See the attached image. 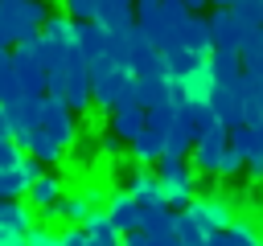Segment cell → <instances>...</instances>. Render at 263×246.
Instances as JSON below:
<instances>
[{"label":"cell","instance_id":"obj_15","mask_svg":"<svg viewBox=\"0 0 263 246\" xmlns=\"http://www.w3.org/2000/svg\"><path fill=\"white\" fill-rule=\"evenodd\" d=\"M62 193H66L62 176H49V172H41V176H37V180L25 189V205H29V209H45V213H49V209L58 205V197H62Z\"/></svg>","mask_w":263,"mask_h":246},{"label":"cell","instance_id":"obj_7","mask_svg":"<svg viewBox=\"0 0 263 246\" xmlns=\"http://www.w3.org/2000/svg\"><path fill=\"white\" fill-rule=\"evenodd\" d=\"M226 139H230V131L222 123H214L205 135H197L193 148H189V168L193 172H205V176H218V160L226 152Z\"/></svg>","mask_w":263,"mask_h":246},{"label":"cell","instance_id":"obj_22","mask_svg":"<svg viewBox=\"0 0 263 246\" xmlns=\"http://www.w3.org/2000/svg\"><path fill=\"white\" fill-rule=\"evenodd\" d=\"M136 230L148 234V238H164V234H173V209H168V205L140 209V225H136Z\"/></svg>","mask_w":263,"mask_h":246},{"label":"cell","instance_id":"obj_38","mask_svg":"<svg viewBox=\"0 0 263 246\" xmlns=\"http://www.w3.org/2000/svg\"><path fill=\"white\" fill-rule=\"evenodd\" d=\"M251 131H255V135H259V139H263V115H259V119H255V123H251Z\"/></svg>","mask_w":263,"mask_h":246},{"label":"cell","instance_id":"obj_27","mask_svg":"<svg viewBox=\"0 0 263 246\" xmlns=\"http://www.w3.org/2000/svg\"><path fill=\"white\" fill-rule=\"evenodd\" d=\"M25 246H62V234L37 221V225H33V230L25 234Z\"/></svg>","mask_w":263,"mask_h":246},{"label":"cell","instance_id":"obj_35","mask_svg":"<svg viewBox=\"0 0 263 246\" xmlns=\"http://www.w3.org/2000/svg\"><path fill=\"white\" fill-rule=\"evenodd\" d=\"M99 8H132V0H99Z\"/></svg>","mask_w":263,"mask_h":246},{"label":"cell","instance_id":"obj_12","mask_svg":"<svg viewBox=\"0 0 263 246\" xmlns=\"http://www.w3.org/2000/svg\"><path fill=\"white\" fill-rule=\"evenodd\" d=\"M74 49L82 53V61H95L107 53V29L99 20H74Z\"/></svg>","mask_w":263,"mask_h":246},{"label":"cell","instance_id":"obj_25","mask_svg":"<svg viewBox=\"0 0 263 246\" xmlns=\"http://www.w3.org/2000/svg\"><path fill=\"white\" fill-rule=\"evenodd\" d=\"M230 12H234L242 25H251V29H259V25H263V0H234V4H230Z\"/></svg>","mask_w":263,"mask_h":246},{"label":"cell","instance_id":"obj_24","mask_svg":"<svg viewBox=\"0 0 263 246\" xmlns=\"http://www.w3.org/2000/svg\"><path fill=\"white\" fill-rule=\"evenodd\" d=\"M21 164V160H16ZM25 176H21V168H4L0 172V201H16V197H25Z\"/></svg>","mask_w":263,"mask_h":246},{"label":"cell","instance_id":"obj_45","mask_svg":"<svg viewBox=\"0 0 263 246\" xmlns=\"http://www.w3.org/2000/svg\"><path fill=\"white\" fill-rule=\"evenodd\" d=\"M259 246H263V238H259Z\"/></svg>","mask_w":263,"mask_h":246},{"label":"cell","instance_id":"obj_32","mask_svg":"<svg viewBox=\"0 0 263 246\" xmlns=\"http://www.w3.org/2000/svg\"><path fill=\"white\" fill-rule=\"evenodd\" d=\"M90 238H86V230L82 225H70V230H62V246H86Z\"/></svg>","mask_w":263,"mask_h":246},{"label":"cell","instance_id":"obj_16","mask_svg":"<svg viewBox=\"0 0 263 246\" xmlns=\"http://www.w3.org/2000/svg\"><path fill=\"white\" fill-rule=\"evenodd\" d=\"M177 41H181L185 49H193L197 57H210V49H214V45H210V25H205L201 12H189V16H185V25L177 29Z\"/></svg>","mask_w":263,"mask_h":246},{"label":"cell","instance_id":"obj_43","mask_svg":"<svg viewBox=\"0 0 263 246\" xmlns=\"http://www.w3.org/2000/svg\"><path fill=\"white\" fill-rule=\"evenodd\" d=\"M4 242H12V238H4V234H0V246H4Z\"/></svg>","mask_w":263,"mask_h":246},{"label":"cell","instance_id":"obj_10","mask_svg":"<svg viewBox=\"0 0 263 246\" xmlns=\"http://www.w3.org/2000/svg\"><path fill=\"white\" fill-rule=\"evenodd\" d=\"M205 25H210V45H214V49H234V53H238L242 37L251 33V25H242L230 8H214V12L205 16Z\"/></svg>","mask_w":263,"mask_h":246},{"label":"cell","instance_id":"obj_9","mask_svg":"<svg viewBox=\"0 0 263 246\" xmlns=\"http://www.w3.org/2000/svg\"><path fill=\"white\" fill-rule=\"evenodd\" d=\"M185 217L201 230V234H218V230H226L230 225V201L226 197H193L189 205H185Z\"/></svg>","mask_w":263,"mask_h":246},{"label":"cell","instance_id":"obj_30","mask_svg":"<svg viewBox=\"0 0 263 246\" xmlns=\"http://www.w3.org/2000/svg\"><path fill=\"white\" fill-rule=\"evenodd\" d=\"M25 152H16V144L12 139H0V172L4 168H16V160H21Z\"/></svg>","mask_w":263,"mask_h":246},{"label":"cell","instance_id":"obj_33","mask_svg":"<svg viewBox=\"0 0 263 246\" xmlns=\"http://www.w3.org/2000/svg\"><path fill=\"white\" fill-rule=\"evenodd\" d=\"M242 168H251V176H255V180H263V148H259V152H251V156L242 160Z\"/></svg>","mask_w":263,"mask_h":246},{"label":"cell","instance_id":"obj_39","mask_svg":"<svg viewBox=\"0 0 263 246\" xmlns=\"http://www.w3.org/2000/svg\"><path fill=\"white\" fill-rule=\"evenodd\" d=\"M210 4H214V8H230L234 0H210Z\"/></svg>","mask_w":263,"mask_h":246},{"label":"cell","instance_id":"obj_13","mask_svg":"<svg viewBox=\"0 0 263 246\" xmlns=\"http://www.w3.org/2000/svg\"><path fill=\"white\" fill-rule=\"evenodd\" d=\"M103 209H107V217H111V225H115L119 234H132V230L140 225V205L132 201V193H127V189L111 193V197L103 201Z\"/></svg>","mask_w":263,"mask_h":246},{"label":"cell","instance_id":"obj_20","mask_svg":"<svg viewBox=\"0 0 263 246\" xmlns=\"http://www.w3.org/2000/svg\"><path fill=\"white\" fill-rule=\"evenodd\" d=\"M164 152V131H156V127H140V135L132 139V160L136 164H156V156Z\"/></svg>","mask_w":263,"mask_h":246},{"label":"cell","instance_id":"obj_4","mask_svg":"<svg viewBox=\"0 0 263 246\" xmlns=\"http://www.w3.org/2000/svg\"><path fill=\"white\" fill-rule=\"evenodd\" d=\"M132 86H136L132 70L111 66L107 74H95V78H90V107H95L99 115H111V111H119V107L132 102Z\"/></svg>","mask_w":263,"mask_h":246},{"label":"cell","instance_id":"obj_26","mask_svg":"<svg viewBox=\"0 0 263 246\" xmlns=\"http://www.w3.org/2000/svg\"><path fill=\"white\" fill-rule=\"evenodd\" d=\"M25 90L16 86V74H12V61H4L0 66V107H8V102H16Z\"/></svg>","mask_w":263,"mask_h":246},{"label":"cell","instance_id":"obj_21","mask_svg":"<svg viewBox=\"0 0 263 246\" xmlns=\"http://www.w3.org/2000/svg\"><path fill=\"white\" fill-rule=\"evenodd\" d=\"M238 61H242V74L263 78V33H259V29H251V33L242 37V45H238Z\"/></svg>","mask_w":263,"mask_h":246},{"label":"cell","instance_id":"obj_41","mask_svg":"<svg viewBox=\"0 0 263 246\" xmlns=\"http://www.w3.org/2000/svg\"><path fill=\"white\" fill-rule=\"evenodd\" d=\"M4 61H8V49H4V45H0V66H4Z\"/></svg>","mask_w":263,"mask_h":246},{"label":"cell","instance_id":"obj_29","mask_svg":"<svg viewBox=\"0 0 263 246\" xmlns=\"http://www.w3.org/2000/svg\"><path fill=\"white\" fill-rule=\"evenodd\" d=\"M242 168V156L230 148V139H226V152H222V160H218V176H234Z\"/></svg>","mask_w":263,"mask_h":246},{"label":"cell","instance_id":"obj_31","mask_svg":"<svg viewBox=\"0 0 263 246\" xmlns=\"http://www.w3.org/2000/svg\"><path fill=\"white\" fill-rule=\"evenodd\" d=\"M16 168H21V176H25V184H33V180L41 176V160H33V156H21V164H16Z\"/></svg>","mask_w":263,"mask_h":246},{"label":"cell","instance_id":"obj_6","mask_svg":"<svg viewBox=\"0 0 263 246\" xmlns=\"http://www.w3.org/2000/svg\"><path fill=\"white\" fill-rule=\"evenodd\" d=\"M74 115L78 111H90V74H86V61L78 49L66 53V78H62V94H58Z\"/></svg>","mask_w":263,"mask_h":246},{"label":"cell","instance_id":"obj_17","mask_svg":"<svg viewBox=\"0 0 263 246\" xmlns=\"http://www.w3.org/2000/svg\"><path fill=\"white\" fill-rule=\"evenodd\" d=\"M33 209L21 205V201H0V234L4 238H25L33 230Z\"/></svg>","mask_w":263,"mask_h":246},{"label":"cell","instance_id":"obj_44","mask_svg":"<svg viewBox=\"0 0 263 246\" xmlns=\"http://www.w3.org/2000/svg\"><path fill=\"white\" fill-rule=\"evenodd\" d=\"M49 4H62V0H49Z\"/></svg>","mask_w":263,"mask_h":246},{"label":"cell","instance_id":"obj_37","mask_svg":"<svg viewBox=\"0 0 263 246\" xmlns=\"http://www.w3.org/2000/svg\"><path fill=\"white\" fill-rule=\"evenodd\" d=\"M8 131H12V127H8V119H4V107H0V139H8Z\"/></svg>","mask_w":263,"mask_h":246},{"label":"cell","instance_id":"obj_19","mask_svg":"<svg viewBox=\"0 0 263 246\" xmlns=\"http://www.w3.org/2000/svg\"><path fill=\"white\" fill-rule=\"evenodd\" d=\"M107 119H111V135H115L119 144H132V139L140 135V127H144V111H140L136 102H127V107L111 111Z\"/></svg>","mask_w":263,"mask_h":246},{"label":"cell","instance_id":"obj_36","mask_svg":"<svg viewBox=\"0 0 263 246\" xmlns=\"http://www.w3.org/2000/svg\"><path fill=\"white\" fill-rule=\"evenodd\" d=\"M181 4H185V8H189V12H201V8H205V4H210V0H181Z\"/></svg>","mask_w":263,"mask_h":246},{"label":"cell","instance_id":"obj_14","mask_svg":"<svg viewBox=\"0 0 263 246\" xmlns=\"http://www.w3.org/2000/svg\"><path fill=\"white\" fill-rule=\"evenodd\" d=\"M127 193H132V201H136L140 209H156V205H164L160 176H156V172H148V168L132 172V180H127Z\"/></svg>","mask_w":263,"mask_h":246},{"label":"cell","instance_id":"obj_34","mask_svg":"<svg viewBox=\"0 0 263 246\" xmlns=\"http://www.w3.org/2000/svg\"><path fill=\"white\" fill-rule=\"evenodd\" d=\"M103 148H107V152H111V156H119V139H115V135H111V131H107V135H103Z\"/></svg>","mask_w":263,"mask_h":246},{"label":"cell","instance_id":"obj_8","mask_svg":"<svg viewBox=\"0 0 263 246\" xmlns=\"http://www.w3.org/2000/svg\"><path fill=\"white\" fill-rule=\"evenodd\" d=\"M205 107L214 111V119H218L226 131H230V127H242V107H247L242 82H222V86H214L210 98H205Z\"/></svg>","mask_w":263,"mask_h":246},{"label":"cell","instance_id":"obj_23","mask_svg":"<svg viewBox=\"0 0 263 246\" xmlns=\"http://www.w3.org/2000/svg\"><path fill=\"white\" fill-rule=\"evenodd\" d=\"M82 230H86V238H95V242H107V238H115L119 230L111 225V217H107V209L99 205V209H90L86 217H82Z\"/></svg>","mask_w":263,"mask_h":246},{"label":"cell","instance_id":"obj_28","mask_svg":"<svg viewBox=\"0 0 263 246\" xmlns=\"http://www.w3.org/2000/svg\"><path fill=\"white\" fill-rule=\"evenodd\" d=\"M62 8H66V16H70V20H95L99 0H62Z\"/></svg>","mask_w":263,"mask_h":246},{"label":"cell","instance_id":"obj_40","mask_svg":"<svg viewBox=\"0 0 263 246\" xmlns=\"http://www.w3.org/2000/svg\"><path fill=\"white\" fill-rule=\"evenodd\" d=\"M4 246H25V238H12V242H4Z\"/></svg>","mask_w":263,"mask_h":246},{"label":"cell","instance_id":"obj_5","mask_svg":"<svg viewBox=\"0 0 263 246\" xmlns=\"http://www.w3.org/2000/svg\"><path fill=\"white\" fill-rule=\"evenodd\" d=\"M8 61H12V74H16V86L33 98L45 94V70H41V57H37V37H25L16 41V49H8Z\"/></svg>","mask_w":263,"mask_h":246},{"label":"cell","instance_id":"obj_42","mask_svg":"<svg viewBox=\"0 0 263 246\" xmlns=\"http://www.w3.org/2000/svg\"><path fill=\"white\" fill-rule=\"evenodd\" d=\"M0 45H4V29H0ZM4 49H8V45H4Z\"/></svg>","mask_w":263,"mask_h":246},{"label":"cell","instance_id":"obj_18","mask_svg":"<svg viewBox=\"0 0 263 246\" xmlns=\"http://www.w3.org/2000/svg\"><path fill=\"white\" fill-rule=\"evenodd\" d=\"M205 70H210L214 86H222V82H238V78H242V61H238L234 49H210Z\"/></svg>","mask_w":263,"mask_h":246},{"label":"cell","instance_id":"obj_2","mask_svg":"<svg viewBox=\"0 0 263 246\" xmlns=\"http://www.w3.org/2000/svg\"><path fill=\"white\" fill-rule=\"evenodd\" d=\"M156 176H160V189H164V205L168 209H185L197 193V172L189 168L185 156H156Z\"/></svg>","mask_w":263,"mask_h":246},{"label":"cell","instance_id":"obj_1","mask_svg":"<svg viewBox=\"0 0 263 246\" xmlns=\"http://www.w3.org/2000/svg\"><path fill=\"white\" fill-rule=\"evenodd\" d=\"M33 139H29V152L25 156H33V160H41V164H58V160H66V152L74 148V139H78V123H74V111L58 98V94H41V102H37V119H33Z\"/></svg>","mask_w":263,"mask_h":246},{"label":"cell","instance_id":"obj_3","mask_svg":"<svg viewBox=\"0 0 263 246\" xmlns=\"http://www.w3.org/2000/svg\"><path fill=\"white\" fill-rule=\"evenodd\" d=\"M49 16L45 0H0V29H4V45H16L25 37H37L41 20Z\"/></svg>","mask_w":263,"mask_h":246},{"label":"cell","instance_id":"obj_11","mask_svg":"<svg viewBox=\"0 0 263 246\" xmlns=\"http://www.w3.org/2000/svg\"><path fill=\"white\" fill-rule=\"evenodd\" d=\"M103 201H107L103 189H70V193L58 197V205H53L49 213L62 217V221H70V225H82V217H86L90 209H99Z\"/></svg>","mask_w":263,"mask_h":246}]
</instances>
